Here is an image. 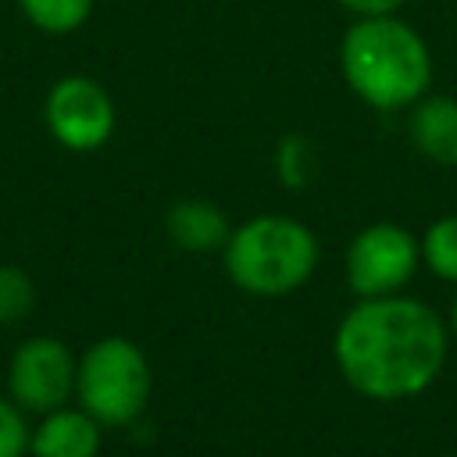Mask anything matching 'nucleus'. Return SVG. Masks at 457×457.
<instances>
[{"label":"nucleus","instance_id":"nucleus-17","mask_svg":"<svg viewBox=\"0 0 457 457\" xmlns=\"http://www.w3.org/2000/svg\"><path fill=\"white\" fill-rule=\"evenodd\" d=\"M450 332L457 336V296H453V307H450Z\"/></svg>","mask_w":457,"mask_h":457},{"label":"nucleus","instance_id":"nucleus-5","mask_svg":"<svg viewBox=\"0 0 457 457\" xmlns=\"http://www.w3.org/2000/svg\"><path fill=\"white\" fill-rule=\"evenodd\" d=\"M418 261H421L418 239L403 225L375 221V225L361 228L350 239V250H346V282L357 293V300L403 293V286L418 271Z\"/></svg>","mask_w":457,"mask_h":457},{"label":"nucleus","instance_id":"nucleus-11","mask_svg":"<svg viewBox=\"0 0 457 457\" xmlns=\"http://www.w3.org/2000/svg\"><path fill=\"white\" fill-rule=\"evenodd\" d=\"M418 250H421V261L428 264L432 275L457 282V214L436 218L425 228V236L418 239Z\"/></svg>","mask_w":457,"mask_h":457},{"label":"nucleus","instance_id":"nucleus-13","mask_svg":"<svg viewBox=\"0 0 457 457\" xmlns=\"http://www.w3.org/2000/svg\"><path fill=\"white\" fill-rule=\"evenodd\" d=\"M32 307H36L32 278L14 264H0V325L21 321Z\"/></svg>","mask_w":457,"mask_h":457},{"label":"nucleus","instance_id":"nucleus-7","mask_svg":"<svg viewBox=\"0 0 457 457\" xmlns=\"http://www.w3.org/2000/svg\"><path fill=\"white\" fill-rule=\"evenodd\" d=\"M43 118L50 136L68 150H96L114 132V104L107 89L86 75H68L54 82L43 104Z\"/></svg>","mask_w":457,"mask_h":457},{"label":"nucleus","instance_id":"nucleus-12","mask_svg":"<svg viewBox=\"0 0 457 457\" xmlns=\"http://www.w3.org/2000/svg\"><path fill=\"white\" fill-rule=\"evenodd\" d=\"M18 7H21V14H25L36 29L61 36V32L79 29V25L89 18L93 0H18Z\"/></svg>","mask_w":457,"mask_h":457},{"label":"nucleus","instance_id":"nucleus-2","mask_svg":"<svg viewBox=\"0 0 457 457\" xmlns=\"http://www.w3.org/2000/svg\"><path fill=\"white\" fill-rule=\"evenodd\" d=\"M339 61L350 89L378 111L421 100L432 79V57L421 36L386 14H368L364 21L350 25Z\"/></svg>","mask_w":457,"mask_h":457},{"label":"nucleus","instance_id":"nucleus-8","mask_svg":"<svg viewBox=\"0 0 457 457\" xmlns=\"http://www.w3.org/2000/svg\"><path fill=\"white\" fill-rule=\"evenodd\" d=\"M29 450L36 457H96L100 453V421L89 411L57 407L46 411L36 425Z\"/></svg>","mask_w":457,"mask_h":457},{"label":"nucleus","instance_id":"nucleus-3","mask_svg":"<svg viewBox=\"0 0 457 457\" xmlns=\"http://www.w3.org/2000/svg\"><path fill=\"white\" fill-rule=\"evenodd\" d=\"M225 271L250 296L296 293L318 268L314 232L289 214H257L225 239Z\"/></svg>","mask_w":457,"mask_h":457},{"label":"nucleus","instance_id":"nucleus-4","mask_svg":"<svg viewBox=\"0 0 457 457\" xmlns=\"http://www.w3.org/2000/svg\"><path fill=\"white\" fill-rule=\"evenodd\" d=\"M75 396L100 425H132L150 400V364L125 336L96 339L75 375Z\"/></svg>","mask_w":457,"mask_h":457},{"label":"nucleus","instance_id":"nucleus-15","mask_svg":"<svg viewBox=\"0 0 457 457\" xmlns=\"http://www.w3.org/2000/svg\"><path fill=\"white\" fill-rule=\"evenodd\" d=\"M29 439L32 432L21 418V407L0 396V457H21L29 450Z\"/></svg>","mask_w":457,"mask_h":457},{"label":"nucleus","instance_id":"nucleus-14","mask_svg":"<svg viewBox=\"0 0 457 457\" xmlns=\"http://www.w3.org/2000/svg\"><path fill=\"white\" fill-rule=\"evenodd\" d=\"M275 171H278V182L289 186V189H300L311 182V171H314V161H311V146L303 136H286L275 150Z\"/></svg>","mask_w":457,"mask_h":457},{"label":"nucleus","instance_id":"nucleus-1","mask_svg":"<svg viewBox=\"0 0 457 457\" xmlns=\"http://www.w3.org/2000/svg\"><path fill=\"white\" fill-rule=\"evenodd\" d=\"M446 321L418 296L389 293L357 300L336 325L332 357L343 382L368 400L425 393L446 364Z\"/></svg>","mask_w":457,"mask_h":457},{"label":"nucleus","instance_id":"nucleus-10","mask_svg":"<svg viewBox=\"0 0 457 457\" xmlns=\"http://www.w3.org/2000/svg\"><path fill=\"white\" fill-rule=\"evenodd\" d=\"M414 146L436 164H457V100L428 96L411 114Z\"/></svg>","mask_w":457,"mask_h":457},{"label":"nucleus","instance_id":"nucleus-6","mask_svg":"<svg viewBox=\"0 0 457 457\" xmlns=\"http://www.w3.org/2000/svg\"><path fill=\"white\" fill-rule=\"evenodd\" d=\"M75 375H79V361L71 357V350L61 339L32 336L11 357L7 389H11V400L18 407L46 414V411H57L71 400Z\"/></svg>","mask_w":457,"mask_h":457},{"label":"nucleus","instance_id":"nucleus-9","mask_svg":"<svg viewBox=\"0 0 457 457\" xmlns=\"http://www.w3.org/2000/svg\"><path fill=\"white\" fill-rule=\"evenodd\" d=\"M164 228L168 236L182 246V250H193V253H207V250H221L232 225L225 218V211L211 200H179L171 204V211L164 214Z\"/></svg>","mask_w":457,"mask_h":457},{"label":"nucleus","instance_id":"nucleus-16","mask_svg":"<svg viewBox=\"0 0 457 457\" xmlns=\"http://www.w3.org/2000/svg\"><path fill=\"white\" fill-rule=\"evenodd\" d=\"M343 7H350V11H357V14H389V11H396L403 0H339Z\"/></svg>","mask_w":457,"mask_h":457}]
</instances>
